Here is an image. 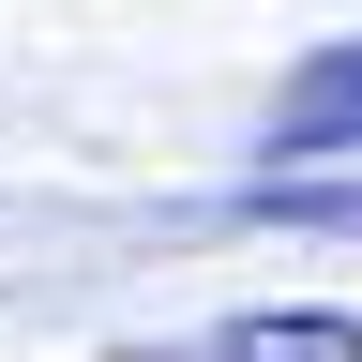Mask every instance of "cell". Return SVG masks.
Wrapping results in <instances>:
<instances>
[{
	"label": "cell",
	"instance_id": "obj_2",
	"mask_svg": "<svg viewBox=\"0 0 362 362\" xmlns=\"http://www.w3.org/2000/svg\"><path fill=\"white\" fill-rule=\"evenodd\" d=\"M151 362V347H136ZM181 362H362V317H332V302H302V317H226L211 347H181Z\"/></svg>",
	"mask_w": 362,
	"mask_h": 362
},
{
	"label": "cell",
	"instance_id": "obj_3",
	"mask_svg": "<svg viewBox=\"0 0 362 362\" xmlns=\"http://www.w3.org/2000/svg\"><path fill=\"white\" fill-rule=\"evenodd\" d=\"M257 211L272 226H362V181H302L287 166V181H257Z\"/></svg>",
	"mask_w": 362,
	"mask_h": 362
},
{
	"label": "cell",
	"instance_id": "obj_1",
	"mask_svg": "<svg viewBox=\"0 0 362 362\" xmlns=\"http://www.w3.org/2000/svg\"><path fill=\"white\" fill-rule=\"evenodd\" d=\"M272 151H362V45H317V61L287 76V106H272Z\"/></svg>",
	"mask_w": 362,
	"mask_h": 362
}]
</instances>
